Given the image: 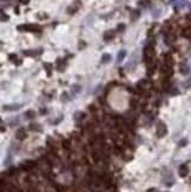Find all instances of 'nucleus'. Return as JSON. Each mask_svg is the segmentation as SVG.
<instances>
[{
	"mask_svg": "<svg viewBox=\"0 0 191 192\" xmlns=\"http://www.w3.org/2000/svg\"><path fill=\"white\" fill-rule=\"evenodd\" d=\"M166 134V126L164 125V123L159 121L158 123V127H157V136L158 137H164Z\"/></svg>",
	"mask_w": 191,
	"mask_h": 192,
	"instance_id": "f257e3e1",
	"label": "nucleus"
},
{
	"mask_svg": "<svg viewBox=\"0 0 191 192\" xmlns=\"http://www.w3.org/2000/svg\"><path fill=\"white\" fill-rule=\"evenodd\" d=\"M188 173H189L188 165H185V164L180 165L179 169H178V174H179L180 177H185V176H188Z\"/></svg>",
	"mask_w": 191,
	"mask_h": 192,
	"instance_id": "f03ea898",
	"label": "nucleus"
},
{
	"mask_svg": "<svg viewBox=\"0 0 191 192\" xmlns=\"http://www.w3.org/2000/svg\"><path fill=\"white\" fill-rule=\"evenodd\" d=\"M21 105H19V104H12V105H5L3 107L5 111H14V110H17L19 109Z\"/></svg>",
	"mask_w": 191,
	"mask_h": 192,
	"instance_id": "7ed1b4c3",
	"label": "nucleus"
},
{
	"mask_svg": "<svg viewBox=\"0 0 191 192\" xmlns=\"http://www.w3.org/2000/svg\"><path fill=\"white\" fill-rule=\"evenodd\" d=\"M15 137H17L18 139H24L26 137V132L24 128H19L17 132H15Z\"/></svg>",
	"mask_w": 191,
	"mask_h": 192,
	"instance_id": "20e7f679",
	"label": "nucleus"
},
{
	"mask_svg": "<svg viewBox=\"0 0 191 192\" xmlns=\"http://www.w3.org/2000/svg\"><path fill=\"white\" fill-rule=\"evenodd\" d=\"M125 57H126V51H120V52L118 53V56H117V61H118V63H120V61H123L124 60V58Z\"/></svg>",
	"mask_w": 191,
	"mask_h": 192,
	"instance_id": "39448f33",
	"label": "nucleus"
},
{
	"mask_svg": "<svg viewBox=\"0 0 191 192\" xmlns=\"http://www.w3.org/2000/svg\"><path fill=\"white\" fill-rule=\"evenodd\" d=\"M190 71H191V68H190V66L188 65V63H184V64L182 65V72L184 73V74H189Z\"/></svg>",
	"mask_w": 191,
	"mask_h": 192,
	"instance_id": "423d86ee",
	"label": "nucleus"
},
{
	"mask_svg": "<svg viewBox=\"0 0 191 192\" xmlns=\"http://www.w3.org/2000/svg\"><path fill=\"white\" fill-rule=\"evenodd\" d=\"M110 60H111V56L109 54V53H105V54H103V57H102V63L106 64V63H109Z\"/></svg>",
	"mask_w": 191,
	"mask_h": 192,
	"instance_id": "0eeeda50",
	"label": "nucleus"
},
{
	"mask_svg": "<svg viewBox=\"0 0 191 192\" xmlns=\"http://www.w3.org/2000/svg\"><path fill=\"white\" fill-rule=\"evenodd\" d=\"M83 117H84L83 112H76V114H74V119L76 120H80Z\"/></svg>",
	"mask_w": 191,
	"mask_h": 192,
	"instance_id": "6e6552de",
	"label": "nucleus"
},
{
	"mask_svg": "<svg viewBox=\"0 0 191 192\" xmlns=\"http://www.w3.org/2000/svg\"><path fill=\"white\" fill-rule=\"evenodd\" d=\"M25 116L27 118H30V119H31V118H34V112L33 111H28V112H26V113H25Z\"/></svg>",
	"mask_w": 191,
	"mask_h": 192,
	"instance_id": "1a4fd4ad",
	"label": "nucleus"
},
{
	"mask_svg": "<svg viewBox=\"0 0 191 192\" xmlns=\"http://www.w3.org/2000/svg\"><path fill=\"white\" fill-rule=\"evenodd\" d=\"M72 89H73V90H76V91H74L76 93H78V92L80 91V86H79V85H73Z\"/></svg>",
	"mask_w": 191,
	"mask_h": 192,
	"instance_id": "9d476101",
	"label": "nucleus"
},
{
	"mask_svg": "<svg viewBox=\"0 0 191 192\" xmlns=\"http://www.w3.org/2000/svg\"><path fill=\"white\" fill-rule=\"evenodd\" d=\"M186 143H188V142H186V139H183V140H182V142H180V143H179V146H183V145H185V144H186Z\"/></svg>",
	"mask_w": 191,
	"mask_h": 192,
	"instance_id": "9b49d317",
	"label": "nucleus"
},
{
	"mask_svg": "<svg viewBox=\"0 0 191 192\" xmlns=\"http://www.w3.org/2000/svg\"><path fill=\"white\" fill-rule=\"evenodd\" d=\"M118 30L123 31V30H124V25H120V27H118Z\"/></svg>",
	"mask_w": 191,
	"mask_h": 192,
	"instance_id": "f8f14e48",
	"label": "nucleus"
}]
</instances>
